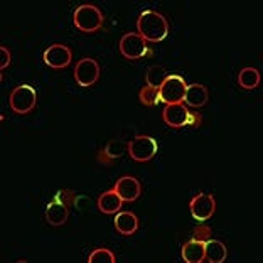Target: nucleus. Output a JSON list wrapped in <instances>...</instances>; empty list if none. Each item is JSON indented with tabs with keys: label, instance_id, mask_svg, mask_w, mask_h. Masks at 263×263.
Segmentation results:
<instances>
[{
	"label": "nucleus",
	"instance_id": "25",
	"mask_svg": "<svg viewBox=\"0 0 263 263\" xmlns=\"http://www.w3.org/2000/svg\"><path fill=\"white\" fill-rule=\"evenodd\" d=\"M0 52H2V61H0V69H5V68H9V64L12 63V54H10V51H9L5 46L0 47Z\"/></svg>",
	"mask_w": 263,
	"mask_h": 263
},
{
	"label": "nucleus",
	"instance_id": "14",
	"mask_svg": "<svg viewBox=\"0 0 263 263\" xmlns=\"http://www.w3.org/2000/svg\"><path fill=\"white\" fill-rule=\"evenodd\" d=\"M122 204H123L122 197L118 196L115 189H110V191H106V193L100 194L97 201L100 213H103V214H117L122 209Z\"/></svg>",
	"mask_w": 263,
	"mask_h": 263
},
{
	"label": "nucleus",
	"instance_id": "21",
	"mask_svg": "<svg viewBox=\"0 0 263 263\" xmlns=\"http://www.w3.org/2000/svg\"><path fill=\"white\" fill-rule=\"evenodd\" d=\"M115 253L108 248H97L88 256L89 263H115Z\"/></svg>",
	"mask_w": 263,
	"mask_h": 263
},
{
	"label": "nucleus",
	"instance_id": "5",
	"mask_svg": "<svg viewBox=\"0 0 263 263\" xmlns=\"http://www.w3.org/2000/svg\"><path fill=\"white\" fill-rule=\"evenodd\" d=\"M162 118L169 127H174V128L186 127V125H196L197 122H201V117L193 115V113L186 108V105H182V103L165 105V108L162 111Z\"/></svg>",
	"mask_w": 263,
	"mask_h": 263
},
{
	"label": "nucleus",
	"instance_id": "16",
	"mask_svg": "<svg viewBox=\"0 0 263 263\" xmlns=\"http://www.w3.org/2000/svg\"><path fill=\"white\" fill-rule=\"evenodd\" d=\"M181 253L186 263H202L204 261V241L191 240L184 243Z\"/></svg>",
	"mask_w": 263,
	"mask_h": 263
},
{
	"label": "nucleus",
	"instance_id": "20",
	"mask_svg": "<svg viewBox=\"0 0 263 263\" xmlns=\"http://www.w3.org/2000/svg\"><path fill=\"white\" fill-rule=\"evenodd\" d=\"M139 100L142 105L145 106H155L160 101V93L159 88H152V86H143L139 91Z\"/></svg>",
	"mask_w": 263,
	"mask_h": 263
},
{
	"label": "nucleus",
	"instance_id": "23",
	"mask_svg": "<svg viewBox=\"0 0 263 263\" xmlns=\"http://www.w3.org/2000/svg\"><path fill=\"white\" fill-rule=\"evenodd\" d=\"M74 199H76V194H74V191H71V189H61L54 196V201L63 202V204H66L68 208L74 204Z\"/></svg>",
	"mask_w": 263,
	"mask_h": 263
},
{
	"label": "nucleus",
	"instance_id": "12",
	"mask_svg": "<svg viewBox=\"0 0 263 263\" xmlns=\"http://www.w3.org/2000/svg\"><path fill=\"white\" fill-rule=\"evenodd\" d=\"M46 221L54 228H59V226H64L68 223L69 218V208L63 204L59 201H52L46 206V213H44Z\"/></svg>",
	"mask_w": 263,
	"mask_h": 263
},
{
	"label": "nucleus",
	"instance_id": "24",
	"mask_svg": "<svg viewBox=\"0 0 263 263\" xmlns=\"http://www.w3.org/2000/svg\"><path fill=\"white\" fill-rule=\"evenodd\" d=\"M211 238V228L209 226H196V230L193 231V240L197 241H208Z\"/></svg>",
	"mask_w": 263,
	"mask_h": 263
},
{
	"label": "nucleus",
	"instance_id": "22",
	"mask_svg": "<svg viewBox=\"0 0 263 263\" xmlns=\"http://www.w3.org/2000/svg\"><path fill=\"white\" fill-rule=\"evenodd\" d=\"M105 152L111 160L122 157V155L125 154V143L122 140H110L105 145Z\"/></svg>",
	"mask_w": 263,
	"mask_h": 263
},
{
	"label": "nucleus",
	"instance_id": "4",
	"mask_svg": "<svg viewBox=\"0 0 263 263\" xmlns=\"http://www.w3.org/2000/svg\"><path fill=\"white\" fill-rule=\"evenodd\" d=\"M186 80L179 74H169L165 78V81L160 85L159 93H160V101L165 105L172 103H182L184 95H186Z\"/></svg>",
	"mask_w": 263,
	"mask_h": 263
},
{
	"label": "nucleus",
	"instance_id": "2",
	"mask_svg": "<svg viewBox=\"0 0 263 263\" xmlns=\"http://www.w3.org/2000/svg\"><path fill=\"white\" fill-rule=\"evenodd\" d=\"M103 12L93 4L80 5L73 14V24L81 32H97L103 26Z\"/></svg>",
	"mask_w": 263,
	"mask_h": 263
},
{
	"label": "nucleus",
	"instance_id": "3",
	"mask_svg": "<svg viewBox=\"0 0 263 263\" xmlns=\"http://www.w3.org/2000/svg\"><path fill=\"white\" fill-rule=\"evenodd\" d=\"M9 105L12 111L19 113V115H26V113L32 111L34 106L37 105V91L29 85H19L10 91Z\"/></svg>",
	"mask_w": 263,
	"mask_h": 263
},
{
	"label": "nucleus",
	"instance_id": "9",
	"mask_svg": "<svg viewBox=\"0 0 263 263\" xmlns=\"http://www.w3.org/2000/svg\"><path fill=\"white\" fill-rule=\"evenodd\" d=\"M189 209L193 218L197 221H206L216 213V199L211 194L199 193L189 202Z\"/></svg>",
	"mask_w": 263,
	"mask_h": 263
},
{
	"label": "nucleus",
	"instance_id": "6",
	"mask_svg": "<svg viewBox=\"0 0 263 263\" xmlns=\"http://www.w3.org/2000/svg\"><path fill=\"white\" fill-rule=\"evenodd\" d=\"M130 157L135 162H148L155 157V154L159 151V145L152 137L147 135H139L134 140L127 143Z\"/></svg>",
	"mask_w": 263,
	"mask_h": 263
},
{
	"label": "nucleus",
	"instance_id": "19",
	"mask_svg": "<svg viewBox=\"0 0 263 263\" xmlns=\"http://www.w3.org/2000/svg\"><path fill=\"white\" fill-rule=\"evenodd\" d=\"M169 76L167 71L162 68V66H151L145 73V80H147V86L152 88H160V85L165 81V78Z\"/></svg>",
	"mask_w": 263,
	"mask_h": 263
},
{
	"label": "nucleus",
	"instance_id": "8",
	"mask_svg": "<svg viewBox=\"0 0 263 263\" xmlns=\"http://www.w3.org/2000/svg\"><path fill=\"white\" fill-rule=\"evenodd\" d=\"M100 78V64L93 58H83L74 68V80L80 86H93Z\"/></svg>",
	"mask_w": 263,
	"mask_h": 263
},
{
	"label": "nucleus",
	"instance_id": "13",
	"mask_svg": "<svg viewBox=\"0 0 263 263\" xmlns=\"http://www.w3.org/2000/svg\"><path fill=\"white\" fill-rule=\"evenodd\" d=\"M208 100H209V91L204 85H199V83L187 85L186 95H184V103L187 106L201 108V106H204L208 103Z\"/></svg>",
	"mask_w": 263,
	"mask_h": 263
},
{
	"label": "nucleus",
	"instance_id": "17",
	"mask_svg": "<svg viewBox=\"0 0 263 263\" xmlns=\"http://www.w3.org/2000/svg\"><path fill=\"white\" fill-rule=\"evenodd\" d=\"M226 256H228V248L221 241L211 240V238L204 241V260L209 263H223Z\"/></svg>",
	"mask_w": 263,
	"mask_h": 263
},
{
	"label": "nucleus",
	"instance_id": "1",
	"mask_svg": "<svg viewBox=\"0 0 263 263\" xmlns=\"http://www.w3.org/2000/svg\"><path fill=\"white\" fill-rule=\"evenodd\" d=\"M137 29L139 34L145 39V43H160L169 34V24L167 19L157 10H143L137 19Z\"/></svg>",
	"mask_w": 263,
	"mask_h": 263
},
{
	"label": "nucleus",
	"instance_id": "7",
	"mask_svg": "<svg viewBox=\"0 0 263 263\" xmlns=\"http://www.w3.org/2000/svg\"><path fill=\"white\" fill-rule=\"evenodd\" d=\"M118 49H120L122 56L127 59H140L145 54H148V47L145 44V39L142 37L139 32H127L120 39V44H118Z\"/></svg>",
	"mask_w": 263,
	"mask_h": 263
},
{
	"label": "nucleus",
	"instance_id": "26",
	"mask_svg": "<svg viewBox=\"0 0 263 263\" xmlns=\"http://www.w3.org/2000/svg\"><path fill=\"white\" fill-rule=\"evenodd\" d=\"M88 197L86 196H76V199H74V208L78 209V211H86V204H88Z\"/></svg>",
	"mask_w": 263,
	"mask_h": 263
},
{
	"label": "nucleus",
	"instance_id": "27",
	"mask_svg": "<svg viewBox=\"0 0 263 263\" xmlns=\"http://www.w3.org/2000/svg\"><path fill=\"white\" fill-rule=\"evenodd\" d=\"M97 160L100 164H103V165H110L113 160L108 157V155H106V152H105V148H101V151L98 152V155H97Z\"/></svg>",
	"mask_w": 263,
	"mask_h": 263
},
{
	"label": "nucleus",
	"instance_id": "10",
	"mask_svg": "<svg viewBox=\"0 0 263 263\" xmlns=\"http://www.w3.org/2000/svg\"><path fill=\"white\" fill-rule=\"evenodd\" d=\"M43 59H44V64L49 66V68L63 69L66 66H69L71 59H73V52L64 44H52L44 51Z\"/></svg>",
	"mask_w": 263,
	"mask_h": 263
},
{
	"label": "nucleus",
	"instance_id": "11",
	"mask_svg": "<svg viewBox=\"0 0 263 263\" xmlns=\"http://www.w3.org/2000/svg\"><path fill=\"white\" fill-rule=\"evenodd\" d=\"M113 189L117 191L118 196L122 197L123 202H134V201H137L140 197V193H142L140 182L137 181L135 177H132V176H123V177H120L115 182Z\"/></svg>",
	"mask_w": 263,
	"mask_h": 263
},
{
	"label": "nucleus",
	"instance_id": "18",
	"mask_svg": "<svg viewBox=\"0 0 263 263\" xmlns=\"http://www.w3.org/2000/svg\"><path fill=\"white\" fill-rule=\"evenodd\" d=\"M238 83L245 89H255L260 85V71L256 68H243L238 73Z\"/></svg>",
	"mask_w": 263,
	"mask_h": 263
},
{
	"label": "nucleus",
	"instance_id": "15",
	"mask_svg": "<svg viewBox=\"0 0 263 263\" xmlns=\"http://www.w3.org/2000/svg\"><path fill=\"white\" fill-rule=\"evenodd\" d=\"M115 228L120 235L130 236L139 230V218L132 211H118L115 216Z\"/></svg>",
	"mask_w": 263,
	"mask_h": 263
}]
</instances>
